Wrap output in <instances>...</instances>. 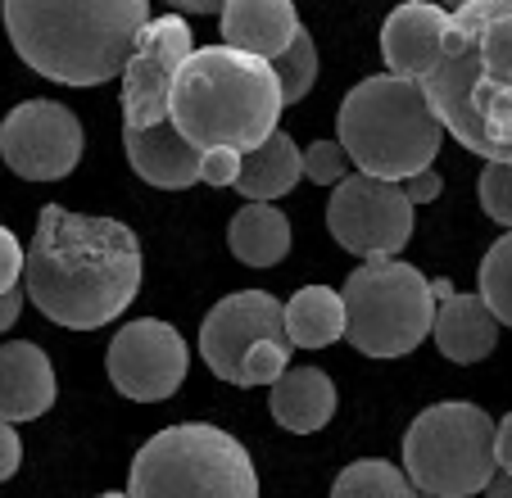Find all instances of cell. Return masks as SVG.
Segmentation results:
<instances>
[{
  "instance_id": "4316f807",
  "label": "cell",
  "mask_w": 512,
  "mask_h": 498,
  "mask_svg": "<svg viewBox=\"0 0 512 498\" xmlns=\"http://www.w3.org/2000/svg\"><path fill=\"white\" fill-rule=\"evenodd\" d=\"M481 209L512 231V163H485L481 173Z\"/></svg>"
},
{
  "instance_id": "ba28073f",
  "label": "cell",
  "mask_w": 512,
  "mask_h": 498,
  "mask_svg": "<svg viewBox=\"0 0 512 498\" xmlns=\"http://www.w3.org/2000/svg\"><path fill=\"white\" fill-rule=\"evenodd\" d=\"M345 340L368 358L413 354L435 331L431 281L399 259L363 263L345 281Z\"/></svg>"
},
{
  "instance_id": "30bf717a",
  "label": "cell",
  "mask_w": 512,
  "mask_h": 498,
  "mask_svg": "<svg viewBox=\"0 0 512 498\" xmlns=\"http://www.w3.org/2000/svg\"><path fill=\"white\" fill-rule=\"evenodd\" d=\"M82 123L59 100H23L0 123V159L28 182H59L82 163Z\"/></svg>"
},
{
  "instance_id": "f546056e",
  "label": "cell",
  "mask_w": 512,
  "mask_h": 498,
  "mask_svg": "<svg viewBox=\"0 0 512 498\" xmlns=\"http://www.w3.org/2000/svg\"><path fill=\"white\" fill-rule=\"evenodd\" d=\"M241 163H245V154H236V150H209V154H204L200 182H209V186H236V182H241Z\"/></svg>"
},
{
  "instance_id": "484cf974",
  "label": "cell",
  "mask_w": 512,
  "mask_h": 498,
  "mask_svg": "<svg viewBox=\"0 0 512 498\" xmlns=\"http://www.w3.org/2000/svg\"><path fill=\"white\" fill-rule=\"evenodd\" d=\"M290 372V345H277V340H263L245 354L241 363V385H277L281 376Z\"/></svg>"
},
{
  "instance_id": "d590c367",
  "label": "cell",
  "mask_w": 512,
  "mask_h": 498,
  "mask_svg": "<svg viewBox=\"0 0 512 498\" xmlns=\"http://www.w3.org/2000/svg\"><path fill=\"white\" fill-rule=\"evenodd\" d=\"M218 5L213 0H182V14H213Z\"/></svg>"
},
{
  "instance_id": "7a4b0ae2",
  "label": "cell",
  "mask_w": 512,
  "mask_h": 498,
  "mask_svg": "<svg viewBox=\"0 0 512 498\" xmlns=\"http://www.w3.org/2000/svg\"><path fill=\"white\" fill-rule=\"evenodd\" d=\"M422 96L463 150L512 163V0H467L449 14Z\"/></svg>"
},
{
  "instance_id": "52a82bcc",
  "label": "cell",
  "mask_w": 512,
  "mask_h": 498,
  "mask_svg": "<svg viewBox=\"0 0 512 498\" xmlns=\"http://www.w3.org/2000/svg\"><path fill=\"white\" fill-rule=\"evenodd\" d=\"M494 422L485 408L449 399L417 412L404 435V476L422 498H472L494 485Z\"/></svg>"
},
{
  "instance_id": "277c9868",
  "label": "cell",
  "mask_w": 512,
  "mask_h": 498,
  "mask_svg": "<svg viewBox=\"0 0 512 498\" xmlns=\"http://www.w3.org/2000/svg\"><path fill=\"white\" fill-rule=\"evenodd\" d=\"M281 82L268 59L232 46H200L173 91V127L195 150L254 154L281 118Z\"/></svg>"
},
{
  "instance_id": "e0dca14e",
  "label": "cell",
  "mask_w": 512,
  "mask_h": 498,
  "mask_svg": "<svg viewBox=\"0 0 512 498\" xmlns=\"http://www.w3.org/2000/svg\"><path fill=\"white\" fill-rule=\"evenodd\" d=\"M304 32L290 0H232L223 5V46L254 59H281Z\"/></svg>"
},
{
  "instance_id": "ac0fdd59",
  "label": "cell",
  "mask_w": 512,
  "mask_h": 498,
  "mask_svg": "<svg viewBox=\"0 0 512 498\" xmlns=\"http://www.w3.org/2000/svg\"><path fill=\"white\" fill-rule=\"evenodd\" d=\"M435 349L449 358V363H481L494 354L499 345V317L490 313V304L481 299V290H467V295H449L435 313Z\"/></svg>"
},
{
  "instance_id": "4dcf8cb0",
  "label": "cell",
  "mask_w": 512,
  "mask_h": 498,
  "mask_svg": "<svg viewBox=\"0 0 512 498\" xmlns=\"http://www.w3.org/2000/svg\"><path fill=\"white\" fill-rule=\"evenodd\" d=\"M19 462H23V440H19V431H14L10 422H0V485L19 471Z\"/></svg>"
},
{
  "instance_id": "9c48e42d",
  "label": "cell",
  "mask_w": 512,
  "mask_h": 498,
  "mask_svg": "<svg viewBox=\"0 0 512 498\" xmlns=\"http://www.w3.org/2000/svg\"><path fill=\"white\" fill-rule=\"evenodd\" d=\"M327 227L340 249L381 263L413 240V204H408L404 186L349 173L327 200Z\"/></svg>"
},
{
  "instance_id": "603a6c76",
  "label": "cell",
  "mask_w": 512,
  "mask_h": 498,
  "mask_svg": "<svg viewBox=\"0 0 512 498\" xmlns=\"http://www.w3.org/2000/svg\"><path fill=\"white\" fill-rule=\"evenodd\" d=\"M331 498H422L413 489V480L386 458H363L349 462L331 485Z\"/></svg>"
},
{
  "instance_id": "8fae6325",
  "label": "cell",
  "mask_w": 512,
  "mask_h": 498,
  "mask_svg": "<svg viewBox=\"0 0 512 498\" xmlns=\"http://www.w3.org/2000/svg\"><path fill=\"white\" fill-rule=\"evenodd\" d=\"M182 14L150 19L123 68V127H159L173 114V91L186 59L195 55Z\"/></svg>"
},
{
  "instance_id": "d6a6232c",
  "label": "cell",
  "mask_w": 512,
  "mask_h": 498,
  "mask_svg": "<svg viewBox=\"0 0 512 498\" xmlns=\"http://www.w3.org/2000/svg\"><path fill=\"white\" fill-rule=\"evenodd\" d=\"M494 458H499L503 476H512V412L499 422V435H494Z\"/></svg>"
},
{
  "instance_id": "7c38bea8",
  "label": "cell",
  "mask_w": 512,
  "mask_h": 498,
  "mask_svg": "<svg viewBox=\"0 0 512 498\" xmlns=\"http://www.w3.org/2000/svg\"><path fill=\"white\" fill-rule=\"evenodd\" d=\"M186 367H191V354H186L182 331L159 322V317L127 322L109 340L105 354V372L114 381V390L136 403H159L168 394H177L186 381Z\"/></svg>"
},
{
  "instance_id": "836d02e7",
  "label": "cell",
  "mask_w": 512,
  "mask_h": 498,
  "mask_svg": "<svg viewBox=\"0 0 512 498\" xmlns=\"http://www.w3.org/2000/svg\"><path fill=\"white\" fill-rule=\"evenodd\" d=\"M23 299H28V290H10V295H0V331H10V326L19 322Z\"/></svg>"
},
{
  "instance_id": "9a60e30c",
  "label": "cell",
  "mask_w": 512,
  "mask_h": 498,
  "mask_svg": "<svg viewBox=\"0 0 512 498\" xmlns=\"http://www.w3.org/2000/svg\"><path fill=\"white\" fill-rule=\"evenodd\" d=\"M445 32H449V14L440 5H426V0L399 5L386 19V28H381V55H386L390 73L404 77V82H422L435 68Z\"/></svg>"
},
{
  "instance_id": "ffe728a7",
  "label": "cell",
  "mask_w": 512,
  "mask_h": 498,
  "mask_svg": "<svg viewBox=\"0 0 512 498\" xmlns=\"http://www.w3.org/2000/svg\"><path fill=\"white\" fill-rule=\"evenodd\" d=\"M300 177H304V150L295 145V136L277 127V132H272L259 150L245 154L236 191H241L250 204H272L277 195L295 191V186H300Z\"/></svg>"
},
{
  "instance_id": "44dd1931",
  "label": "cell",
  "mask_w": 512,
  "mask_h": 498,
  "mask_svg": "<svg viewBox=\"0 0 512 498\" xmlns=\"http://www.w3.org/2000/svg\"><path fill=\"white\" fill-rule=\"evenodd\" d=\"M227 245L245 268H272L290 254V218L277 204H245L227 227Z\"/></svg>"
},
{
  "instance_id": "6da1fadb",
  "label": "cell",
  "mask_w": 512,
  "mask_h": 498,
  "mask_svg": "<svg viewBox=\"0 0 512 498\" xmlns=\"http://www.w3.org/2000/svg\"><path fill=\"white\" fill-rule=\"evenodd\" d=\"M23 290L50 322L96 331L114 322L141 290V240L114 218L46 204L28 245Z\"/></svg>"
},
{
  "instance_id": "8992f818",
  "label": "cell",
  "mask_w": 512,
  "mask_h": 498,
  "mask_svg": "<svg viewBox=\"0 0 512 498\" xmlns=\"http://www.w3.org/2000/svg\"><path fill=\"white\" fill-rule=\"evenodd\" d=\"M127 498H259L254 458L218 426H164L136 449Z\"/></svg>"
},
{
  "instance_id": "3957f363",
  "label": "cell",
  "mask_w": 512,
  "mask_h": 498,
  "mask_svg": "<svg viewBox=\"0 0 512 498\" xmlns=\"http://www.w3.org/2000/svg\"><path fill=\"white\" fill-rule=\"evenodd\" d=\"M150 23L145 0H10L5 32L28 68L64 87H96L127 68Z\"/></svg>"
},
{
  "instance_id": "5b68a950",
  "label": "cell",
  "mask_w": 512,
  "mask_h": 498,
  "mask_svg": "<svg viewBox=\"0 0 512 498\" xmlns=\"http://www.w3.org/2000/svg\"><path fill=\"white\" fill-rule=\"evenodd\" d=\"M336 141L358 173L404 186L408 177L426 173L435 163L445 127L426 105L422 82L386 73L363 77L345 96L336 118Z\"/></svg>"
},
{
  "instance_id": "cb8c5ba5",
  "label": "cell",
  "mask_w": 512,
  "mask_h": 498,
  "mask_svg": "<svg viewBox=\"0 0 512 498\" xmlns=\"http://www.w3.org/2000/svg\"><path fill=\"white\" fill-rule=\"evenodd\" d=\"M481 299L499 326H512V231H503L481 259Z\"/></svg>"
},
{
  "instance_id": "4fadbf2b",
  "label": "cell",
  "mask_w": 512,
  "mask_h": 498,
  "mask_svg": "<svg viewBox=\"0 0 512 498\" xmlns=\"http://www.w3.org/2000/svg\"><path fill=\"white\" fill-rule=\"evenodd\" d=\"M277 340L290 345L286 336V304L272 299L268 290H236V295L218 299L204 313L200 326V354L213 367V376L227 385H241V363L254 345Z\"/></svg>"
},
{
  "instance_id": "d6986e66",
  "label": "cell",
  "mask_w": 512,
  "mask_h": 498,
  "mask_svg": "<svg viewBox=\"0 0 512 498\" xmlns=\"http://www.w3.org/2000/svg\"><path fill=\"white\" fill-rule=\"evenodd\" d=\"M272 417L290 435H313L336 417V385L322 367H290L268 399Z\"/></svg>"
},
{
  "instance_id": "83f0119b",
  "label": "cell",
  "mask_w": 512,
  "mask_h": 498,
  "mask_svg": "<svg viewBox=\"0 0 512 498\" xmlns=\"http://www.w3.org/2000/svg\"><path fill=\"white\" fill-rule=\"evenodd\" d=\"M304 177H313L318 186H340L349 177V154L340 150V141H318L304 150Z\"/></svg>"
},
{
  "instance_id": "5bb4252c",
  "label": "cell",
  "mask_w": 512,
  "mask_h": 498,
  "mask_svg": "<svg viewBox=\"0 0 512 498\" xmlns=\"http://www.w3.org/2000/svg\"><path fill=\"white\" fill-rule=\"evenodd\" d=\"M123 150L132 159L136 177H145L159 191H186L204 173V150H195L173 118L159 127H123Z\"/></svg>"
},
{
  "instance_id": "d4e9b609",
  "label": "cell",
  "mask_w": 512,
  "mask_h": 498,
  "mask_svg": "<svg viewBox=\"0 0 512 498\" xmlns=\"http://www.w3.org/2000/svg\"><path fill=\"white\" fill-rule=\"evenodd\" d=\"M272 73H277V82H281V100H286V105L309 96L313 82H318V46H313L309 28L290 41L286 55L272 59Z\"/></svg>"
},
{
  "instance_id": "e575fe53",
  "label": "cell",
  "mask_w": 512,
  "mask_h": 498,
  "mask_svg": "<svg viewBox=\"0 0 512 498\" xmlns=\"http://www.w3.org/2000/svg\"><path fill=\"white\" fill-rule=\"evenodd\" d=\"M490 498H512V476H494V485L485 489Z\"/></svg>"
},
{
  "instance_id": "1f68e13d",
  "label": "cell",
  "mask_w": 512,
  "mask_h": 498,
  "mask_svg": "<svg viewBox=\"0 0 512 498\" xmlns=\"http://www.w3.org/2000/svg\"><path fill=\"white\" fill-rule=\"evenodd\" d=\"M445 191V182H440V173H435V168H426V173H417V177H408L404 182V195H408V204H431L435 195Z\"/></svg>"
},
{
  "instance_id": "2e32d148",
  "label": "cell",
  "mask_w": 512,
  "mask_h": 498,
  "mask_svg": "<svg viewBox=\"0 0 512 498\" xmlns=\"http://www.w3.org/2000/svg\"><path fill=\"white\" fill-rule=\"evenodd\" d=\"M55 403V367L32 340L0 345V422H37Z\"/></svg>"
},
{
  "instance_id": "8d00e7d4",
  "label": "cell",
  "mask_w": 512,
  "mask_h": 498,
  "mask_svg": "<svg viewBox=\"0 0 512 498\" xmlns=\"http://www.w3.org/2000/svg\"><path fill=\"white\" fill-rule=\"evenodd\" d=\"M100 498H127V494H100Z\"/></svg>"
},
{
  "instance_id": "f1b7e54d",
  "label": "cell",
  "mask_w": 512,
  "mask_h": 498,
  "mask_svg": "<svg viewBox=\"0 0 512 498\" xmlns=\"http://www.w3.org/2000/svg\"><path fill=\"white\" fill-rule=\"evenodd\" d=\"M23 268H28V254H23L19 236H14L10 227H0V295H10V290H19Z\"/></svg>"
},
{
  "instance_id": "7402d4cb",
  "label": "cell",
  "mask_w": 512,
  "mask_h": 498,
  "mask_svg": "<svg viewBox=\"0 0 512 498\" xmlns=\"http://www.w3.org/2000/svg\"><path fill=\"white\" fill-rule=\"evenodd\" d=\"M286 336L300 349H327L345 340V295L331 286H304L286 304Z\"/></svg>"
}]
</instances>
